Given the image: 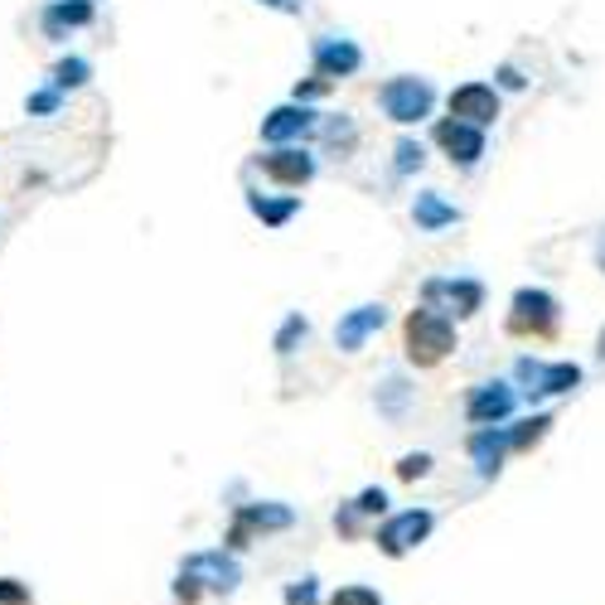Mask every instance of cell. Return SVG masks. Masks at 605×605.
Listing matches in <instances>:
<instances>
[{"label": "cell", "instance_id": "6da1fadb", "mask_svg": "<svg viewBox=\"0 0 605 605\" xmlns=\"http://www.w3.org/2000/svg\"><path fill=\"white\" fill-rule=\"evenodd\" d=\"M402 340H407V358H412L417 368H436L446 354L455 349V330H451V320L436 316L431 306L412 310L407 324H402Z\"/></svg>", "mask_w": 605, "mask_h": 605}, {"label": "cell", "instance_id": "7a4b0ae2", "mask_svg": "<svg viewBox=\"0 0 605 605\" xmlns=\"http://www.w3.org/2000/svg\"><path fill=\"white\" fill-rule=\"evenodd\" d=\"M378 103H383V111L398 127H407V121H422L436 103V93L422 78H392V83H383V93H378Z\"/></svg>", "mask_w": 605, "mask_h": 605}, {"label": "cell", "instance_id": "3957f363", "mask_svg": "<svg viewBox=\"0 0 605 605\" xmlns=\"http://www.w3.org/2000/svg\"><path fill=\"white\" fill-rule=\"evenodd\" d=\"M557 330V300L547 290H529L523 286L513 296V310H509V334H553Z\"/></svg>", "mask_w": 605, "mask_h": 605}, {"label": "cell", "instance_id": "277c9868", "mask_svg": "<svg viewBox=\"0 0 605 605\" xmlns=\"http://www.w3.org/2000/svg\"><path fill=\"white\" fill-rule=\"evenodd\" d=\"M431 513L427 509H407V513H398V519H388L383 529H378V547H383L388 557H402V553H412V547L422 543V537L431 533Z\"/></svg>", "mask_w": 605, "mask_h": 605}, {"label": "cell", "instance_id": "5b68a950", "mask_svg": "<svg viewBox=\"0 0 605 605\" xmlns=\"http://www.w3.org/2000/svg\"><path fill=\"white\" fill-rule=\"evenodd\" d=\"M179 577L194 581V586L204 581L209 591H233V586L242 581V567L233 562V557H223V553H194V557L185 562V571H179Z\"/></svg>", "mask_w": 605, "mask_h": 605}, {"label": "cell", "instance_id": "8992f818", "mask_svg": "<svg viewBox=\"0 0 605 605\" xmlns=\"http://www.w3.org/2000/svg\"><path fill=\"white\" fill-rule=\"evenodd\" d=\"M519 378L533 383V398H553V392H571L581 383L577 364H533V358H519Z\"/></svg>", "mask_w": 605, "mask_h": 605}, {"label": "cell", "instance_id": "52a82bcc", "mask_svg": "<svg viewBox=\"0 0 605 605\" xmlns=\"http://www.w3.org/2000/svg\"><path fill=\"white\" fill-rule=\"evenodd\" d=\"M451 117H455V121H465V127H489V121L499 117V97H495V87H485V83H465V87H455V93H451Z\"/></svg>", "mask_w": 605, "mask_h": 605}, {"label": "cell", "instance_id": "ba28073f", "mask_svg": "<svg viewBox=\"0 0 605 605\" xmlns=\"http://www.w3.org/2000/svg\"><path fill=\"white\" fill-rule=\"evenodd\" d=\"M296 523V513L282 509V503H248V509H238V523H233V533H228V543L233 547H248V537L257 529H290Z\"/></svg>", "mask_w": 605, "mask_h": 605}, {"label": "cell", "instance_id": "9c48e42d", "mask_svg": "<svg viewBox=\"0 0 605 605\" xmlns=\"http://www.w3.org/2000/svg\"><path fill=\"white\" fill-rule=\"evenodd\" d=\"M93 15H97L93 0H49L39 15V29H44V39H63L69 29L93 25Z\"/></svg>", "mask_w": 605, "mask_h": 605}, {"label": "cell", "instance_id": "30bf717a", "mask_svg": "<svg viewBox=\"0 0 605 605\" xmlns=\"http://www.w3.org/2000/svg\"><path fill=\"white\" fill-rule=\"evenodd\" d=\"M383 320H388V310H383V306H358V310H349V316L334 324V344H340L344 354L364 349V340H368V334L383 330Z\"/></svg>", "mask_w": 605, "mask_h": 605}, {"label": "cell", "instance_id": "8fae6325", "mask_svg": "<svg viewBox=\"0 0 605 605\" xmlns=\"http://www.w3.org/2000/svg\"><path fill=\"white\" fill-rule=\"evenodd\" d=\"M513 412V388L509 383H479L470 392V422L475 427H495Z\"/></svg>", "mask_w": 605, "mask_h": 605}, {"label": "cell", "instance_id": "7c38bea8", "mask_svg": "<svg viewBox=\"0 0 605 605\" xmlns=\"http://www.w3.org/2000/svg\"><path fill=\"white\" fill-rule=\"evenodd\" d=\"M306 131H316V111H310V107H300V103L276 107L272 117L262 121V141H272V145L296 141V137H306Z\"/></svg>", "mask_w": 605, "mask_h": 605}, {"label": "cell", "instance_id": "4fadbf2b", "mask_svg": "<svg viewBox=\"0 0 605 605\" xmlns=\"http://www.w3.org/2000/svg\"><path fill=\"white\" fill-rule=\"evenodd\" d=\"M262 170L272 175L276 185L300 189V185H310V175H316V161H310L306 151H272V155H262Z\"/></svg>", "mask_w": 605, "mask_h": 605}, {"label": "cell", "instance_id": "5bb4252c", "mask_svg": "<svg viewBox=\"0 0 605 605\" xmlns=\"http://www.w3.org/2000/svg\"><path fill=\"white\" fill-rule=\"evenodd\" d=\"M436 141L451 151V161L461 165H475L479 155H485V137H479V127H465V121H441L436 127Z\"/></svg>", "mask_w": 605, "mask_h": 605}, {"label": "cell", "instance_id": "9a60e30c", "mask_svg": "<svg viewBox=\"0 0 605 605\" xmlns=\"http://www.w3.org/2000/svg\"><path fill=\"white\" fill-rule=\"evenodd\" d=\"M358 63H364V54H358V44H349V39H320L316 44L320 78H349Z\"/></svg>", "mask_w": 605, "mask_h": 605}, {"label": "cell", "instance_id": "2e32d148", "mask_svg": "<svg viewBox=\"0 0 605 605\" xmlns=\"http://www.w3.org/2000/svg\"><path fill=\"white\" fill-rule=\"evenodd\" d=\"M427 300H446L455 316H475L479 300H485V286L479 282H427Z\"/></svg>", "mask_w": 605, "mask_h": 605}, {"label": "cell", "instance_id": "e0dca14e", "mask_svg": "<svg viewBox=\"0 0 605 605\" xmlns=\"http://www.w3.org/2000/svg\"><path fill=\"white\" fill-rule=\"evenodd\" d=\"M503 446H509V436H503V431H495V427H479L475 436H470V455H475L479 475H499Z\"/></svg>", "mask_w": 605, "mask_h": 605}, {"label": "cell", "instance_id": "ac0fdd59", "mask_svg": "<svg viewBox=\"0 0 605 605\" xmlns=\"http://www.w3.org/2000/svg\"><path fill=\"white\" fill-rule=\"evenodd\" d=\"M412 214H417V223H422L427 233H436V228H451V223L461 218L451 204H446L441 194H431V189H427V194H417V209H412Z\"/></svg>", "mask_w": 605, "mask_h": 605}, {"label": "cell", "instance_id": "d6986e66", "mask_svg": "<svg viewBox=\"0 0 605 605\" xmlns=\"http://www.w3.org/2000/svg\"><path fill=\"white\" fill-rule=\"evenodd\" d=\"M248 209H252V214L262 218V223H272V228H282V223H286V218L300 209V199H296V194H290V199H262V194H248Z\"/></svg>", "mask_w": 605, "mask_h": 605}, {"label": "cell", "instance_id": "ffe728a7", "mask_svg": "<svg viewBox=\"0 0 605 605\" xmlns=\"http://www.w3.org/2000/svg\"><path fill=\"white\" fill-rule=\"evenodd\" d=\"M87 78H93V63H87V59H59V63H54L49 83L59 87V93H69V87H83Z\"/></svg>", "mask_w": 605, "mask_h": 605}, {"label": "cell", "instance_id": "44dd1931", "mask_svg": "<svg viewBox=\"0 0 605 605\" xmlns=\"http://www.w3.org/2000/svg\"><path fill=\"white\" fill-rule=\"evenodd\" d=\"M547 427H553V417H547V412H537V417L519 422V431H509V446H513V451H529V446H537L547 436Z\"/></svg>", "mask_w": 605, "mask_h": 605}, {"label": "cell", "instance_id": "7402d4cb", "mask_svg": "<svg viewBox=\"0 0 605 605\" xmlns=\"http://www.w3.org/2000/svg\"><path fill=\"white\" fill-rule=\"evenodd\" d=\"M59 107H63V93H59V87H54V83L25 97V111H29V117H54V111H59Z\"/></svg>", "mask_w": 605, "mask_h": 605}, {"label": "cell", "instance_id": "603a6c76", "mask_svg": "<svg viewBox=\"0 0 605 605\" xmlns=\"http://www.w3.org/2000/svg\"><path fill=\"white\" fill-rule=\"evenodd\" d=\"M306 330H310L306 316H290V320L282 324V334H276V354H290V349H296V340H306Z\"/></svg>", "mask_w": 605, "mask_h": 605}, {"label": "cell", "instance_id": "cb8c5ba5", "mask_svg": "<svg viewBox=\"0 0 605 605\" xmlns=\"http://www.w3.org/2000/svg\"><path fill=\"white\" fill-rule=\"evenodd\" d=\"M330 605H383V601H378V591H368V586H344V591H334Z\"/></svg>", "mask_w": 605, "mask_h": 605}, {"label": "cell", "instance_id": "d4e9b609", "mask_svg": "<svg viewBox=\"0 0 605 605\" xmlns=\"http://www.w3.org/2000/svg\"><path fill=\"white\" fill-rule=\"evenodd\" d=\"M286 605H320L316 581H296V586H286Z\"/></svg>", "mask_w": 605, "mask_h": 605}, {"label": "cell", "instance_id": "484cf974", "mask_svg": "<svg viewBox=\"0 0 605 605\" xmlns=\"http://www.w3.org/2000/svg\"><path fill=\"white\" fill-rule=\"evenodd\" d=\"M422 165V145L417 141H398V170L407 175V170H417Z\"/></svg>", "mask_w": 605, "mask_h": 605}, {"label": "cell", "instance_id": "4316f807", "mask_svg": "<svg viewBox=\"0 0 605 605\" xmlns=\"http://www.w3.org/2000/svg\"><path fill=\"white\" fill-rule=\"evenodd\" d=\"M427 470H431V455H402V461H398L402 479H417V475H427Z\"/></svg>", "mask_w": 605, "mask_h": 605}, {"label": "cell", "instance_id": "83f0119b", "mask_svg": "<svg viewBox=\"0 0 605 605\" xmlns=\"http://www.w3.org/2000/svg\"><path fill=\"white\" fill-rule=\"evenodd\" d=\"M354 509H358V513H383V509H388V495H383V489H364Z\"/></svg>", "mask_w": 605, "mask_h": 605}, {"label": "cell", "instance_id": "f1b7e54d", "mask_svg": "<svg viewBox=\"0 0 605 605\" xmlns=\"http://www.w3.org/2000/svg\"><path fill=\"white\" fill-rule=\"evenodd\" d=\"M25 601H29L25 586H15V581H0V605H25Z\"/></svg>", "mask_w": 605, "mask_h": 605}, {"label": "cell", "instance_id": "f546056e", "mask_svg": "<svg viewBox=\"0 0 605 605\" xmlns=\"http://www.w3.org/2000/svg\"><path fill=\"white\" fill-rule=\"evenodd\" d=\"M262 5H276V10H300V0H262Z\"/></svg>", "mask_w": 605, "mask_h": 605}, {"label": "cell", "instance_id": "4dcf8cb0", "mask_svg": "<svg viewBox=\"0 0 605 605\" xmlns=\"http://www.w3.org/2000/svg\"><path fill=\"white\" fill-rule=\"evenodd\" d=\"M601 266H605V238H601Z\"/></svg>", "mask_w": 605, "mask_h": 605}, {"label": "cell", "instance_id": "1f68e13d", "mask_svg": "<svg viewBox=\"0 0 605 605\" xmlns=\"http://www.w3.org/2000/svg\"><path fill=\"white\" fill-rule=\"evenodd\" d=\"M601 354H605V334H601Z\"/></svg>", "mask_w": 605, "mask_h": 605}]
</instances>
